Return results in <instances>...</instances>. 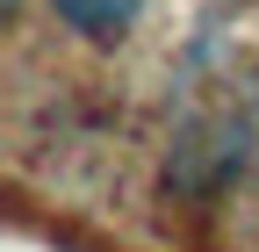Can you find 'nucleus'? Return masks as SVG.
<instances>
[{
    "label": "nucleus",
    "mask_w": 259,
    "mask_h": 252,
    "mask_svg": "<svg viewBox=\"0 0 259 252\" xmlns=\"http://www.w3.org/2000/svg\"><path fill=\"white\" fill-rule=\"evenodd\" d=\"M51 8H58V22H65V29H79V36L108 44V36H122V29L151 8V0H51Z\"/></svg>",
    "instance_id": "nucleus-1"
}]
</instances>
